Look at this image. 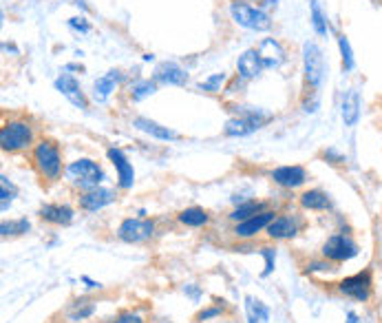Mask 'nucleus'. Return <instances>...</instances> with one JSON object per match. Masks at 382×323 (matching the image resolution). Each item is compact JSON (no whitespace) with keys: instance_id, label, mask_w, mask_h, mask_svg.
Returning <instances> with one entry per match:
<instances>
[{"instance_id":"f257e3e1","label":"nucleus","mask_w":382,"mask_h":323,"mask_svg":"<svg viewBox=\"0 0 382 323\" xmlns=\"http://www.w3.org/2000/svg\"><path fill=\"white\" fill-rule=\"evenodd\" d=\"M31 166L45 182H49V184L60 182L66 166L62 162V151L58 147V142H53L49 137H42L35 142L31 149Z\"/></svg>"},{"instance_id":"f03ea898","label":"nucleus","mask_w":382,"mask_h":323,"mask_svg":"<svg viewBox=\"0 0 382 323\" xmlns=\"http://www.w3.org/2000/svg\"><path fill=\"white\" fill-rule=\"evenodd\" d=\"M232 111H236L234 118H230L224 127V133L228 137H248L252 133H257L263 129L265 124L272 120L270 113H265L259 106H245V104H236Z\"/></svg>"},{"instance_id":"7ed1b4c3","label":"nucleus","mask_w":382,"mask_h":323,"mask_svg":"<svg viewBox=\"0 0 382 323\" xmlns=\"http://www.w3.org/2000/svg\"><path fill=\"white\" fill-rule=\"evenodd\" d=\"M33 127L25 118H9L0 127V149L5 153H21L33 149Z\"/></svg>"},{"instance_id":"20e7f679","label":"nucleus","mask_w":382,"mask_h":323,"mask_svg":"<svg viewBox=\"0 0 382 323\" xmlns=\"http://www.w3.org/2000/svg\"><path fill=\"white\" fill-rule=\"evenodd\" d=\"M228 11H230L232 23L239 25L241 29L257 31V33L272 29V16L261 5H252L248 0H230Z\"/></svg>"},{"instance_id":"39448f33","label":"nucleus","mask_w":382,"mask_h":323,"mask_svg":"<svg viewBox=\"0 0 382 323\" xmlns=\"http://www.w3.org/2000/svg\"><path fill=\"white\" fill-rule=\"evenodd\" d=\"M64 177L71 186H76L80 193H84L91 188H98L106 179V173L96 159L80 157L76 162H69L66 169H64Z\"/></svg>"},{"instance_id":"423d86ee","label":"nucleus","mask_w":382,"mask_h":323,"mask_svg":"<svg viewBox=\"0 0 382 323\" xmlns=\"http://www.w3.org/2000/svg\"><path fill=\"white\" fill-rule=\"evenodd\" d=\"M325 53L318 47V42L307 40L303 45V82L305 91H318L323 80H325Z\"/></svg>"},{"instance_id":"0eeeda50","label":"nucleus","mask_w":382,"mask_h":323,"mask_svg":"<svg viewBox=\"0 0 382 323\" xmlns=\"http://www.w3.org/2000/svg\"><path fill=\"white\" fill-rule=\"evenodd\" d=\"M320 255L327 261L340 266V264H347V261L356 259L360 255V246L349 232H334V235H330L327 242L323 244Z\"/></svg>"},{"instance_id":"6e6552de","label":"nucleus","mask_w":382,"mask_h":323,"mask_svg":"<svg viewBox=\"0 0 382 323\" xmlns=\"http://www.w3.org/2000/svg\"><path fill=\"white\" fill-rule=\"evenodd\" d=\"M336 290L345 297L352 299L356 303H367L374 297V273L369 268L365 271H358L349 277H345L336 283Z\"/></svg>"},{"instance_id":"1a4fd4ad","label":"nucleus","mask_w":382,"mask_h":323,"mask_svg":"<svg viewBox=\"0 0 382 323\" xmlns=\"http://www.w3.org/2000/svg\"><path fill=\"white\" fill-rule=\"evenodd\" d=\"M115 235L124 244H144L155 235V222L146 217H129L117 226Z\"/></svg>"},{"instance_id":"9d476101","label":"nucleus","mask_w":382,"mask_h":323,"mask_svg":"<svg viewBox=\"0 0 382 323\" xmlns=\"http://www.w3.org/2000/svg\"><path fill=\"white\" fill-rule=\"evenodd\" d=\"M303 228V220L296 215H277L274 222H272L265 230V235L272 242H287L299 237V232Z\"/></svg>"},{"instance_id":"9b49d317","label":"nucleus","mask_w":382,"mask_h":323,"mask_svg":"<svg viewBox=\"0 0 382 323\" xmlns=\"http://www.w3.org/2000/svg\"><path fill=\"white\" fill-rule=\"evenodd\" d=\"M272 177V182H274L277 186L281 188H287V191H296L301 186L307 184V169L301 166V164H287V166H277V169H272L270 173Z\"/></svg>"},{"instance_id":"f8f14e48","label":"nucleus","mask_w":382,"mask_h":323,"mask_svg":"<svg viewBox=\"0 0 382 323\" xmlns=\"http://www.w3.org/2000/svg\"><path fill=\"white\" fill-rule=\"evenodd\" d=\"M106 157H108V162H111L115 173H117V186L122 191H131L133 184H135V169L131 164V159L126 157V153L122 149H117V147L108 149Z\"/></svg>"},{"instance_id":"ddd939ff","label":"nucleus","mask_w":382,"mask_h":323,"mask_svg":"<svg viewBox=\"0 0 382 323\" xmlns=\"http://www.w3.org/2000/svg\"><path fill=\"white\" fill-rule=\"evenodd\" d=\"M117 200V193L113 188H104V186H98V188H91V191H84L78 195V206L86 212H98L106 206H111L113 202Z\"/></svg>"},{"instance_id":"4468645a","label":"nucleus","mask_w":382,"mask_h":323,"mask_svg":"<svg viewBox=\"0 0 382 323\" xmlns=\"http://www.w3.org/2000/svg\"><path fill=\"white\" fill-rule=\"evenodd\" d=\"M277 217V212L274 210H263L259 215H254V217L245 220V222H239V224H234V237L236 239H254L259 235V232L267 230V226L274 222Z\"/></svg>"},{"instance_id":"2eb2a0df","label":"nucleus","mask_w":382,"mask_h":323,"mask_svg":"<svg viewBox=\"0 0 382 323\" xmlns=\"http://www.w3.org/2000/svg\"><path fill=\"white\" fill-rule=\"evenodd\" d=\"M153 80L157 84H166V86H184L188 82V71L173 60H163L155 67Z\"/></svg>"},{"instance_id":"dca6fc26","label":"nucleus","mask_w":382,"mask_h":323,"mask_svg":"<svg viewBox=\"0 0 382 323\" xmlns=\"http://www.w3.org/2000/svg\"><path fill=\"white\" fill-rule=\"evenodd\" d=\"M257 53H259L263 67L270 69V71L272 69H281L287 62V51L277 38H263L257 45Z\"/></svg>"},{"instance_id":"f3484780","label":"nucleus","mask_w":382,"mask_h":323,"mask_svg":"<svg viewBox=\"0 0 382 323\" xmlns=\"http://www.w3.org/2000/svg\"><path fill=\"white\" fill-rule=\"evenodd\" d=\"M263 62L259 58V53H257V47H252V49H245L239 58H236V76H239L243 82H252V80H257L261 74H263Z\"/></svg>"},{"instance_id":"a211bd4d","label":"nucleus","mask_w":382,"mask_h":323,"mask_svg":"<svg viewBox=\"0 0 382 323\" xmlns=\"http://www.w3.org/2000/svg\"><path fill=\"white\" fill-rule=\"evenodd\" d=\"M53 84H56L58 91H60L71 104H74V106H78V109H82V111L88 109V100H86V96H84V91H82L80 82H78L74 76H71V74H60Z\"/></svg>"},{"instance_id":"6ab92c4d","label":"nucleus","mask_w":382,"mask_h":323,"mask_svg":"<svg viewBox=\"0 0 382 323\" xmlns=\"http://www.w3.org/2000/svg\"><path fill=\"white\" fill-rule=\"evenodd\" d=\"M40 220L51 224V226H69L76 220V210L69 204H45L38 210Z\"/></svg>"},{"instance_id":"aec40b11","label":"nucleus","mask_w":382,"mask_h":323,"mask_svg":"<svg viewBox=\"0 0 382 323\" xmlns=\"http://www.w3.org/2000/svg\"><path fill=\"white\" fill-rule=\"evenodd\" d=\"M133 129L141 131V133H146L155 140H161V142H175L179 140V133L168 129V127H163V124L151 120V118H144V115H137L133 118Z\"/></svg>"},{"instance_id":"412c9836","label":"nucleus","mask_w":382,"mask_h":323,"mask_svg":"<svg viewBox=\"0 0 382 323\" xmlns=\"http://www.w3.org/2000/svg\"><path fill=\"white\" fill-rule=\"evenodd\" d=\"M124 74L120 69H111V71H106L104 76H100L96 82H93V100L96 102H106L108 98L113 96V91L120 86Z\"/></svg>"},{"instance_id":"4be33fe9","label":"nucleus","mask_w":382,"mask_h":323,"mask_svg":"<svg viewBox=\"0 0 382 323\" xmlns=\"http://www.w3.org/2000/svg\"><path fill=\"white\" fill-rule=\"evenodd\" d=\"M299 204L305 210H314V212H325L332 208V197L327 195L323 188H309L299 195Z\"/></svg>"},{"instance_id":"5701e85b","label":"nucleus","mask_w":382,"mask_h":323,"mask_svg":"<svg viewBox=\"0 0 382 323\" xmlns=\"http://www.w3.org/2000/svg\"><path fill=\"white\" fill-rule=\"evenodd\" d=\"M360 106H362V100H360V94L356 89H349L347 94L342 98V106H340V115H342V124L345 127L354 129L358 120H360Z\"/></svg>"},{"instance_id":"b1692460","label":"nucleus","mask_w":382,"mask_h":323,"mask_svg":"<svg viewBox=\"0 0 382 323\" xmlns=\"http://www.w3.org/2000/svg\"><path fill=\"white\" fill-rule=\"evenodd\" d=\"M177 222L181 226H186V228H204L210 224V215L208 210L204 208H199V206H190V208H184L179 215H177Z\"/></svg>"},{"instance_id":"393cba45","label":"nucleus","mask_w":382,"mask_h":323,"mask_svg":"<svg viewBox=\"0 0 382 323\" xmlns=\"http://www.w3.org/2000/svg\"><path fill=\"white\" fill-rule=\"evenodd\" d=\"M309 21H312V29L318 38H327V33H330V21H327V13L320 7L318 0H309Z\"/></svg>"},{"instance_id":"a878e982","label":"nucleus","mask_w":382,"mask_h":323,"mask_svg":"<svg viewBox=\"0 0 382 323\" xmlns=\"http://www.w3.org/2000/svg\"><path fill=\"white\" fill-rule=\"evenodd\" d=\"M263 210H267V206H265L263 202H259V200H248V202H239V206H236V208L228 215V217H230V222L239 224V222H245V220L254 217V215H259V212H263Z\"/></svg>"},{"instance_id":"bb28decb","label":"nucleus","mask_w":382,"mask_h":323,"mask_svg":"<svg viewBox=\"0 0 382 323\" xmlns=\"http://www.w3.org/2000/svg\"><path fill=\"white\" fill-rule=\"evenodd\" d=\"M245 317L248 323H267L270 321V308L257 297H245Z\"/></svg>"},{"instance_id":"cd10ccee","label":"nucleus","mask_w":382,"mask_h":323,"mask_svg":"<svg viewBox=\"0 0 382 323\" xmlns=\"http://www.w3.org/2000/svg\"><path fill=\"white\" fill-rule=\"evenodd\" d=\"M157 94V82L153 78H137L129 84V96L133 102H141Z\"/></svg>"},{"instance_id":"c85d7f7f","label":"nucleus","mask_w":382,"mask_h":323,"mask_svg":"<svg viewBox=\"0 0 382 323\" xmlns=\"http://www.w3.org/2000/svg\"><path fill=\"white\" fill-rule=\"evenodd\" d=\"M338 53H340V67H342V74H352L356 69V56H354V49H352V42L345 33H338Z\"/></svg>"},{"instance_id":"c756f323","label":"nucleus","mask_w":382,"mask_h":323,"mask_svg":"<svg viewBox=\"0 0 382 323\" xmlns=\"http://www.w3.org/2000/svg\"><path fill=\"white\" fill-rule=\"evenodd\" d=\"M31 228L29 220H9V222H3L0 224V235L3 237H21V235H27Z\"/></svg>"},{"instance_id":"7c9ffc66","label":"nucleus","mask_w":382,"mask_h":323,"mask_svg":"<svg viewBox=\"0 0 382 323\" xmlns=\"http://www.w3.org/2000/svg\"><path fill=\"white\" fill-rule=\"evenodd\" d=\"M226 82H228V74H212L206 80L199 82V91L206 94H221L226 91Z\"/></svg>"},{"instance_id":"2f4dec72","label":"nucleus","mask_w":382,"mask_h":323,"mask_svg":"<svg viewBox=\"0 0 382 323\" xmlns=\"http://www.w3.org/2000/svg\"><path fill=\"white\" fill-rule=\"evenodd\" d=\"M98 310L96 301H78L76 308L69 312V321H86L88 317H93Z\"/></svg>"},{"instance_id":"473e14b6","label":"nucleus","mask_w":382,"mask_h":323,"mask_svg":"<svg viewBox=\"0 0 382 323\" xmlns=\"http://www.w3.org/2000/svg\"><path fill=\"white\" fill-rule=\"evenodd\" d=\"M336 271V264L327 261L325 257L323 259H316V261H309L305 264V275H318V273H334Z\"/></svg>"},{"instance_id":"72a5a7b5","label":"nucleus","mask_w":382,"mask_h":323,"mask_svg":"<svg viewBox=\"0 0 382 323\" xmlns=\"http://www.w3.org/2000/svg\"><path fill=\"white\" fill-rule=\"evenodd\" d=\"M3 182H0V208H3V212L7 210V206L11 204V200L16 197V188H13V184L9 182V179L3 175L0 177Z\"/></svg>"},{"instance_id":"f704fd0d","label":"nucleus","mask_w":382,"mask_h":323,"mask_svg":"<svg viewBox=\"0 0 382 323\" xmlns=\"http://www.w3.org/2000/svg\"><path fill=\"white\" fill-rule=\"evenodd\" d=\"M224 312H226L224 306H208V308H204V310H199V312H197L195 321H197V323H204V321H210V319H219Z\"/></svg>"},{"instance_id":"c9c22d12","label":"nucleus","mask_w":382,"mask_h":323,"mask_svg":"<svg viewBox=\"0 0 382 323\" xmlns=\"http://www.w3.org/2000/svg\"><path fill=\"white\" fill-rule=\"evenodd\" d=\"M261 255L265 259V271L261 273V277H270L274 273V266H277V250L274 248H261Z\"/></svg>"},{"instance_id":"e433bc0d","label":"nucleus","mask_w":382,"mask_h":323,"mask_svg":"<svg viewBox=\"0 0 382 323\" xmlns=\"http://www.w3.org/2000/svg\"><path fill=\"white\" fill-rule=\"evenodd\" d=\"M318 104H320L318 91H305V98H303V104H301L305 113H316L318 111Z\"/></svg>"},{"instance_id":"4c0bfd02","label":"nucleus","mask_w":382,"mask_h":323,"mask_svg":"<svg viewBox=\"0 0 382 323\" xmlns=\"http://www.w3.org/2000/svg\"><path fill=\"white\" fill-rule=\"evenodd\" d=\"M320 157L327 162V164H332V166H340V164H345V162H347L345 153H340V151H336V149H325V151L320 153Z\"/></svg>"},{"instance_id":"58836bf2","label":"nucleus","mask_w":382,"mask_h":323,"mask_svg":"<svg viewBox=\"0 0 382 323\" xmlns=\"http://www.w3.org/2000/svg\"><path fill=\"white\" fill-rule=\"evenodd\" d=\"M108 323H144V317L137 310H124Z\"/></svg>"},{"instance_id":"ea45409f","label":"nucleus","mask_w":382,"mask_h":323,"mask_svg":"<svg viewBox=\"0 0 382 323\" xmlns=\"http://www.w3.org/2000/svg\"><path fill=\"white\" fill-rule=\"evenodd\" d=\"M69 27L74 31H80V33H88L91 31V25L86 23L84 16H76V18H69Z\"/></svg>"},{"instance_id":"a19ab883","label":"nucleus","mask_w":382,"mask_h":323,"mask_svg":"<svg viewBox=\"0 0 382 323\" xmlns=\"http://www.w3.org/2000/svg\"><path fill=\"white\" fill-rule=\"evenodd\" d=\"M184 293H186L190 299H195V301L202 297V288H199V285H195V283H188L186 288H184Z\"/></svg>"},{"instance_id":"79ce46f5","label":"nucleus","mask_w":382,"mask_h":323,"mask_svg":"<svg viewBox=\"0 0 382 323\" xmlns=\"http://www.w3.org/2000/svg\"><path fill=\"white\" fill-rule=\"evenodd\" d=\"M82 281L86 283V288H91V290H96V288H102V283L100 281H93V279H91V277H82Z\"/></svg>"},{"instance_id":"37998d69","label":"nucleus","mask_w":382,"mask_h":323,"mask_svg":"<svg viewBox=\"0 0 382 323\" xmlns=\"http://www.w3.org/2000/svg\"><path fill=\"white\" fill-rule=\"evenodd\" d=\"M345 323H362V321H360V317H358L354 310H349V312H347V321H345Z\"/></svg>"},{"instance_id":"c03bdc74","label":"nucleus","mask_w":382,"mask_h":323,"mask_svg":"<svg viewBox=\"0 0 382 323\" xmlns=\"http://www.w3.org/2000/svg\"><path fill=\"white\" fill-rule=\"evenodd\" d=\"M163 323H170V321H163Z\"/></svg>"}]
</instances>
